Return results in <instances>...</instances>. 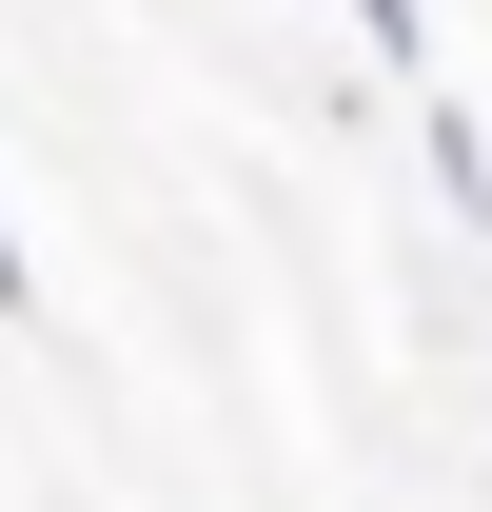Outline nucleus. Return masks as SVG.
Masks as SVG:
<instances>
[{"label":"nucleus","instance_id":"1","mask_svg":"<svg viewBox=\"0 0 492 512\" xmlns=\"http://www.w3.org/2000/svg\"><path fill=\"white\" fill-rule=\"evenodd\" d=\"M433 217H453V237H492V138L453 119V99H433Z\"/></svg>","mask_w":492,"mask_h":512},{"label":"nucleus","instance_id":"2","mask_svg":"<svg viewBox=\"0 0 492 512\" xmlns=\"http://www.w3.org/2000/svg\"><path fill=\"white\" fill-rule=\"evenodd\" d=\"M335 20H355L374 60H433V20H414V0H335Z\"/></svg>","mask_w":492,"mask_h":512},{"label":"nucleus","instance_id":"3","mask_svg":"<svg viewBox=\"0 0 492 512\" xmlns=\"http://www.w3.org/2000/svg\"><path fill=\"white\" fill-rule=\"evenodd\" d=\"M20 296H40V256H20V217H0V316H20Z\"/></svg>","mask_w":492,"mask_h":512}]
</instances>
